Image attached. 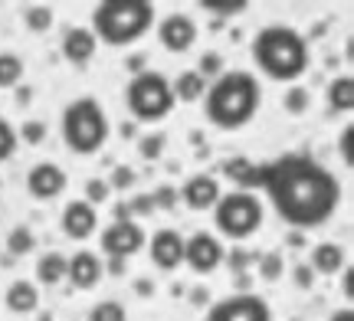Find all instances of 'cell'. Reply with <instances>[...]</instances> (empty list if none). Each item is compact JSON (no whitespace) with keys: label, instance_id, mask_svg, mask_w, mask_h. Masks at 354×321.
<instances>
[{"label":"cell","instance_id":"8fae6325","mask_svg":"<svg viewBox=\"0 0 354 321\" xmlns=\"http://www.w3.org/2000/svg\"><path fill=\"white\" fill-rule=\"evenodd\" d=\"M66 187H69V177L56 161H39L26 174V193L33 200H56L66 193Z\"/></svg>","mask_w":354,"mask_h":321},{"label":"cell","instance_id":"44dd1931","mask_svg":"<svg viewBox=\"0 0 354 321\" xmlns=\"http://www.w3.org/2000/svg\"><path fill=\"white\" fill-rule=\"evenodd\" d=\"M328 108L348 115L354 108V79L351 76H335L328 82Z\"/></svg>","mask_w":354,"mask_h":321},{"label":"cell","instance_id":"9c48e42d","mask_svg":"<svg viewBox=\"0 0 354 321\" xmlns=\"http://www.w3.org/2000/svg\"><path fill=\"white\" fill-rule=\"evenodd\" d=\"M223 256H227V249L223 243L216 240L214 233L207 230H197L194 236L184 240V266H187L194 275H210L223 266Z\"/></svg>","mask_w":354,"mask_h":321},{"label":"cell","instance_id":"52a82bcc","mask_svg":"<svg viewBox=\"0 0 354 321\" xmlns=\"http://www.w3.org/2000/svg\"><path fill=\"white\" fill-rule=\"evenodd\" d=\"M125 105L138 121H161L174 112V95H171V79L154 72V69H141L138 76L125 86Z\"/></svg>","mask_w":354,"mask_h":321},{"label":"cell","instance_id":"484cf974","mask_svg":"<svg viewBox=\"0 0 354 321\" xmlns=\"http://www.w3.org/2000/svg\"><path fill=\"white\" fill-rule=\"evenodd\" d=\"M256 266H259V279H263V282H279L282 272H286V259H282V253L269 249V253H259V256H256Z\"/></svg>","mask_w":354,"mask_h":321},{"label":"cell","instance_id":"836d02e7","mask_svg":"<svg viewBox=\"0 0 354 321\" xmlns=\"http://www.w3.org/2000/svg\"><path fill=\"white\" fill-rule=\"evenodd\" d=\"M17 138H24L26 144H43V138H46V125L43 121H24V128L17 131Z\"/></svg>","mask_w":354,"mask_h":321},{"label":"cell","instance_id":"7bdbcfd3","mask_svg":"<svg viewBox=\"0 0 354 321\" xmlns=\"http://www.w3.org/2000/svg\"><path fill=\"white\" fill-rule=\"evenodd\" d=\"M125 269H128L125 259H109V269L105 272H112V275H125Z\"/></svg>","mask_w":354,"mask_h":321},{"label":"cell","instance_id":"b9f144b4","mask_svg":"<svg viewBox=\"0 0 354 321\" xmlns=\"http://www.w3.org/2000/svg\"><path fill=\"white\" fill-rule=\"evenodd\" d=\"M328 321H354V311L348 309V305H344V309H335L328 315Z\"/></svg>","mask_w":354,"mask_h":321},{"label":"cell","instance_id":"277c9868","mask_svg":"<svg viewBox=\"0 0 354 321\" xmlns=\"http://www.w3.org/2000/svg\"><path fill=\"white\" fill-rule=\"evenodd\" d=\"M154 26V3L148 0H105L92 10V37L105 46H131Z\"/></svg>","mask_w":354,"mask_h":321},{"label":"cell","instance_id":"7402d4cb","mask_svg":"<svg viewBox=\"0 0 354 321\" xmlns=\"http://www.w3.org/2000/svg\"><path fill=\"white\" fill-rule=\"evenodd\" d=\"M37 279L39 285H59L66 282V256L63 253H43L37 259Z\"/></svg>","mask_w":354,"mask_h":321},{"label":"cell","instance_id":"f6af8a7d","mask_svg":"<svg viewBox=\"0 0 354 321\" xmlns=\"http://www.w3.org/2000/svg\"><path fill=\"white\" fill-rule=\"evenodd\" d=\"M351 279H354V272L351 269H344V298H351Z\"/></svg>","mask_w":354,"mask_h":321},{"label":"cell","instance_id":"c3c4849f","mask_svg":"<svg viewBox=\"0 0 354 321\" xmlns=\"http://www.w3.org/2000/svg\"><path fill=\"white\" fill-rule=\"evenodd\" d=\"M122 135H125V138H131V135H135V125H131V121H128V125H122Z\"/></svg>","mask_w":354,"mask_h":321},{"label":"cell","instance_id":"ba28073f","mask_svg":"<svg viewBox=\"0 0 354 321\" xmlns=\"http://www.w3.org/2000/svg\"><path fill=\"white\" fill-rule=\"evenodd\" d=\"M203 321H272V309L256 292H236V295H227V298H220V302H214L207 309V318Z\"/></svg>","mask_w":354,"mask_h":321},{"label":"cell","instance_id":"5bb4252c","mask_svg":"<svg viewBox=\"0 0 354 321\" xmlns=\"http://www.w3.org/2000/svg\"><path fill=\"white\" fill-rule=\"evenodd\" d=\"M59 226H63L66 240L86 243V240H92L95 230H99V210H95V206H88L86 200H69V204L63 206Z\"/></svg>","mask_w":354,"mask_h":321},{"label":"cell","instance_id":"3957f363","mask_svg":"<svg viewBox=\"0 0 354 321\" xmlns=\"http://www.w3.org/2000/svg\"><path fill=\"white\" fill-rule=\"evenodd\" d=\"M253 63L272 82H299L308 69V39L286 23H269L253 37Z\"/></svg>","mask_w":354,"mask_h":321},{"label":"cell","instance_id":"7c38bea8","mask_svg":"<svg viewBox=\"0 0 354 321\" xmlns=\"http://www.w3.org/2000/svg\"><path fill=\"white\" fill-rule=\"evenodd\" d=\"M158 43L167 52H187L197 43V20L190 13H167L158 20Z\"/></svg>","mask_w":354,"mask_h":321},{"label":"cell","instance_id":"4316f807","mask_svg":"<svg viewBox=\"0 0 354 321\" xmlns=\"http://www.w3.org/2000/svg\"><path fill=\"white\" fill-rule=\"evenodd\" d=\"M88 321H128V311H125V305H122V302L105 298V302H95V305H92Z\"/></svg>","mask_w":354,"mask_h":321},{"label":"cell","instance_id":"f1b7e54d","mask_svg":"<svg viewBox=\"0 0 354 321\" xmlns=\"http://www.w3.org/2000/svg\"><path fill=\"white\" fill-rule=\"evenodd\" d=\"M109 200H112V187H109V180H102V177L88 180V184H86V204L99 210V206L109 204Z\"/></svg>","mask_w":354,"mask_h":321},{"label":"cell","instance_id":"e0dca14e","mask_svg":"<svg viewBox=\"0 0 354 321\" xmlns=\"http://www.w3.org/2000/svg\"><path fill=\"white\" fill-rule=\"evenodd\" d=\"M95 50H99V39L92 37V30H88V26H73V30H66L63 59L69 66H76V69L88 66L92 63V56H95Z\"/></svg>","mask_w":354,"mask_h":321},{"label":"cell","instance_id":"cb8c5ba5","mask_svg":"<svg viewBox=\"0 0 354 321\" xmlns=\"http://www.w3.org/2000/svg\"><path fill=\"white\" fill-rule=\"evenodd\" d=\"M33 249H37V236H33V230H30V226H24V223H20V226H13L10 233H7V253H10V256H30V253H33Z\"/></svg>","mask_w":354,"mask_h":321},{"label":"cell","instance_id":"d6986e66","mask_svg":"<svg viewBox=\"0 0 354 321\" xmlns=\"http://www.w3.org/2000/svg\"><path fill=\"white\" fill-rule=\"evenodd\" d=\"M308 269L315 275H338V272L348 269V253H344L342 243H318L312 249V262Z\"/></svg>","mask_w":354,"mask_h":321},{"label":"cell","instance_id":"ab89813d","mask_svg":"<svg viewBox=\"0 0 354 321\" xmlns=\"http://www.w3.org/2000/svg\"><path fill=\"white\" fill-rule=\"evenodd\" d=\"M128 213L131 217H145V213H154V204H151V193H138L131 204H128Z\"/></svg>","mask_w":354,"mask_h":321},{"label":"cell","instance_id":"ee69618b","mask_svg":"<svg viewBox=\"0 0 354 321\" xmlns=\"http://www.w3.org/2000/svg\"><path fill=\"white\" fill-rule=\"evenodd\" d=\"M190 298H194V305H203V302H210V292H207V289H197Z\"/></svg>","mask_w":354,"mask_h":321},{"label":"cell","instance_id":"9a60e30c","mask_svg":"<svg viewBox=\"0 0 354 321\" xmlns=\"http://www.w3.org/2000/svg\"><path fill=\"white\" fill-rule=\"evenodd\" d=\"M220 184H216V177H210V174H190L187 180H184V187H180V193H177V200H184V206L187 210H194V213H203V210H214L216 200H220Z\"/></svg>","mask_w":354,"mask_h":321},{"label":"cell","instance_id":"8992f818","mask_svg":"<svg viewBox=\"0 0 354 321\" xmlns=\"http://www.w3.org/2000/svg\"><path fill=\"white\" fill-rule=\"evenodd\" d=\"M263 200L250 191H230L220 193V200L214 206V226L220 236H227L233 243L250 240L253 233H259L263 226Z\"/></svg>","mask_w":354,"mask_h":321},{"label":"cell","instance_id":"5b68a950","mask_svg":"<svg viewBox=\"0 0 354 321\" xmlns=\"http://www.w3.org/2000/svg\"><path fill=\"white\" fill-rule=\"evenodd\" d=\"M59 131H63V142L73 155L92 157L109 144L112 125H109V115H105V108H102L99 99L79 95V99H73V102L63 108Z\"/></svg>","mask_w":354,"mask_h":321},{"label":"cell","instance_id":"4fadbf2b","mask_svg":"<svg viewBox=\"0 0 354 321\" xmlns=\"http://www.w3.org/2000/svg\"><path fill=\"white\" fill-rule=\"evenodd\" d=\"M145 246H148V259L154 269L174 272L184 266V236L177 230H158Z\"/></svg>","mask_w":354,"mask_h":321},{"label":"cell","instance_id":"d590c367","mask_svg":"<svg viewBox=\"0 0 354 321\" xmlns=\"http://www.w3.org/2000/svg\"><path fill=\"white\" fill-rule=\"evenodd\" d=\"M203 10L216 13V17H236V13L246 10V3L243 0H233V3H203Z\"/></svg>","mask_w":354,"mask_h":321},{"label":"cell","instance_id":"603a6c76","mask_svg":"<svg viewBox=\"0 0 354 321\" xmlns=\"http://www.w3.org/2000/svg\"><path fill=\"white\" fill-rule=\"evenodd\" d=\"M26 66L17 52H0V89H17L24 82Z\"/></svg>","mask_w":354,"mask_h":321},{"label":"cell","instance_id":"7a4b0ae2","mask_svg":"<svg viewBox=\"0 0 354 321\" xmlns=\"http://www.w3.org/2000/svg\"><path fill=\"white\" fill-rule=\"evenodd\" d=\"M259 105H263L259 79L246 69H230L216 76L214 86H207L203 115L220 131H240L256 118Z\"/></svg>","mask_w":354,"mask_h":321},{"label":"cell","instance_id":"e575fe53","mask_svg":"<svg viewBox=\"0 0 354 321\" xmlns=\"http://www.w3.org/2000/svg\"><path fill=\"white\" fill-rule=\"evenodd\" d=\"M131 184H135V171L128 164H118L112 171V177H109V187H112V191H128Z\"/></svg>","mask_w":354,"mask_h":321},{"label":"cell","instance_id":"4dcf8cb0","mask_svg":"<svg viewBox=\"0 0 354 321\" xmlns=\"http://www.w3.org/2000/svg\"><path fill=\"white\" fill-rule=\"evenodd\" d=\"M308 102H312V99H308V92H305L302 86H292V89L282 95V108H286L289 115H302L305 108H308Z\"/></svg>","mask_w":354,"mask_h":321},{"label":"cell","instance_id":"60d3db41","mask_svg":"<svg viewBox=\"0 0 354 321\" xmlns=\"http://www.w3.org/2000/svg\"><path fill=\"white\" fill-rule=\"evenodd\" d=\"M292 275H295V285H299V289H312V285H315V272L308 269V266H295Z\"/></svg>","mask_w":354,"mask_h":321},{"label":"cell","instance_id":"f546056e","mask_svg":"<svg viewBox=\"0 0 354 321\" xmlns=\"http://www.w3.org/2000/svg\"><path fill=\"white\" fill-rule=\"evenodd\" d=\"M165 144H167V138L161 135V131H154V135H145L138 142V155L145 157V161H158V157L165 155Z\"/></svg>","mask_w":354,"mask_h":321},{"label":"cell","instance_id":"6da1fadb","mask_svg":"<svg viewBox=\"0 0 354 321\" xmlns=\"http://www.w3.org/2000/svg\"><path fill=\"white\" fill-rule=\"evenodd\" d=\"M263 193L295 230H315L328 223L342 206V180L312 155L292 151L263 164Z\"/></svg>","mask_w":354,"mask_h":321},{"label":"cell","instance_id":"ac0fdd59","mask_svg":"<svg viewBox=\"0 0 354 321\" xmlns=\"http://www.w3.org/2000/svg\"><path fill=\"white\" fill-rule=\"evenodd\" d=\"M3 305L13 315H33L39 309V285L30 282V279H17V282L7 285L3 292Z\"/></svg>","mask_w":354,"mask_h":321},{"label":"cell","instance_id":"83f0119b","mask_svg":"<svg viewBox=\"0 0 354 321\" xmlns=\"http://www.w3.org/2000/svg\"><path fill=\"white\" fill-rule=\"evenodd\" d=\"M17 144H20L17 128H13L10 121L0 115V164H3V161H10V157L17 155Z\"/></svg>","mask_w":354,"mask_h":321},{"label":"cell","instance_id":"d6a6232c","mask_svg":"<svg viewBox=\"0 0 354 321\" xmlns=\"http://www.w3.org/2000/svg\"><path fill=\"white\" fill-rule=\"evenodd\" d=\"M256 256H259V253H246V249H233V253H230V256H223V262H227L230 269L236 272V275H246V266H250V262H256Z\"/></svg>","mask_w":354,"mask_h":321},{"label":"cell","instance_id":"1f68e13d","mask_svg":"<svg viewBox=\"0 0 354 321\" xmlns=\"http://www.w3.org/2000/svg\"><path fill=\"white\" fill-rule=\"evenodd\" d=\"M250 167H253V161H250V157H230L227 164H223V174H227V177L233 180L236 187H240L243 177L250 174Z\"/></svg>","mask_w":354,"mask_h":321},{"label":"cell","instance_id":"8d00e7d4","mask_svg":"<svg viewBox=\"0 0 354 321\" xmlns=\"http://www.w3.org/2000/svg\"><path fill=\"white\" fill-rule=\"evenodd\" d=\"M151 204H154V210H171L177 204V191L174 187H158L151 193Z\"/></svg>","mask_w":354,"mask_h":321},{"label":"cell","instance_id":"d4e9b609","mask_svg":"<svg viewBox=\"0 0 354 321\" xmlns=\"http://www.w3.org/2000/svg\"><path fill=\"white\" fill-rule=\"evenodd\" d=\"M24 26L30 30V33H46L53 26V7H46V3H30V7H24Z\"/></svg>","mask_w":354,"mask_h":321},{"label":"cell","instance_id":"74e56055","mask_svg":"<svg viewBox=\"0 0 354 321\" xmlns=\"http://www.w3.org/2000/svg\"><path fill=\"white\" fill-rule=\"evenodd\" d=\"M351 138H354V128H351V125H344V128H342V138H338V151H342L344 167H351V164H354V155H351Z\"/></svg>","mask_w":354,"mask_h":321},{"label":"cell","instance_id":"2e32d148","mask_svg":"<svg viewBox=\"0 0 354 321\" xmlns=\"http://www.w3.org/2000/svg\"><path fill=\"white\" fill-rule=\"evenodd\" d=\"M102 275H105V266H102V259L95 253H88V249H79L76 256L66 259V282L79 289V292H88V289H95L102 282Z\"/></svg>","mask_w":354,"mask_h":321},{"label":"cell","instance_id":"30bf717a","mask_svg":"<svg viewBox=\"0 0 354 321\" xmlns=\"http://www.w3.org/2000/svg\"><path fill=\"white\" fill-rule=\"evenodd\" d=\"M148 243L145 230L138 226V220H112L102 230V253L109 259H131L135 253H141Z\"/></svg>","mask_w":354,"mask_h":321},{"label":"cell","instance_id":"ffe728a7","mask_svg":"<svg viewBox=\"0 0 354 321\" xmlns=\"http://www.w3.org/2000/svg\"><path fill=\"white\" fill-rule=\"evenodd\" d=\"M171 95H174V102H201L203 95H207V79L197 72V69H184L180 76L171 82Z\"/></svg>","mask_w":354,"mask_h":321},{"label":"cell","instance_id":"bcb514c9","mask_svg":"<svg viewBox=\"0 0 354 321\" xmlns=\"http://www.w3.org/2000/svg\"><path fill=\"white\" fill-rule=\"evenodd\" d=\"M30 95H33V92H30V89H17V102H20V105H26V102H30Z\"/></svg>","mask_w":354,"mask_h":321},{"label":"cell","instance_id":"7dc6e473","mask_svg":"<svg viewBox=\"0 0 354 321\" xmlns=\"http://www.w3.org/2000/svg\"><path fill=\"white\" fill-rule=\"evenodd\" d=\"M135 289H138L141 295H148V292H151V282H138V285H135Z\"/></svg>","mask_w":354,"mask_h":321},{"label":"cell","instance_id":"f35d334b","mask_svg":"<svg viewBox=\"0 0 354 321\" xmlns=\"http://www.w3.org/2000/svg\"><path fill=\"white\" fill-rule=\"evenodd\" d=\"M220 69H223V59H220L216 52H203V56H201V69H197V72L207 79V76H216Z\"/></svg>","mask_w":354,"mask_h":321}]
</instances>
